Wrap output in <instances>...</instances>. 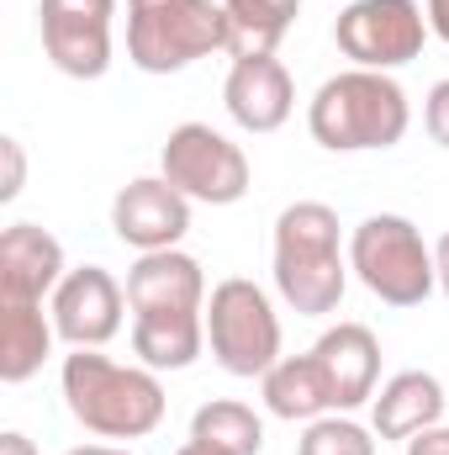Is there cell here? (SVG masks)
<instances>
[{
    "label": "cell",
    "mask_w": 449,
    "mask_h": 455,
    "mask_svg": "<svg viewBox=\"0 0 449 455\" xmlns=\"http://www.w3.org/2000/svg\"><path fill=\"white\" fill-rule=\"evenodd\" d=\"M53 313H43V302H5L0 297V381L21 387L43 371V360L53 355Z\"/></svg>",
    "instance_id": "ac0fdd59"
},
{
    "label": "cell",
    "mask_w": 449,
    "mask_h": 455,
    "mask_svg": "<svg viewBox=\"0 0 449 455\" xmlns=\"http://www.w3.org/2000/svg\"><path fill=\"white\" fill-rule=\"evenodd\" d=\"M0 154H5V180H0V202H16V196H21V175H27L21 143H16V138H0Z\"/></svg>",
    "instance_id": "cb8c5ba5"
},
{
    "label": "cell",
    "mask_w": 449,
    "mask_h": 455,
    "mask_svg": "<svg viewBox=\"0 0 449 455\" xmlns=\"http://www.w3.org/2000/svg\"><path fill=\"white\" fill-rule=\"evenodd\" d=\"M207 349L227 376H264L280 360V318L264 297V286L227 275L207 297Z\"/></svg>",
    "instance_id": "8992f818"
},
{
    "label": "cell",
    "mask_w": 449,
    "mask_h": 455,
    "mask_svg": "<svg viewBox=\"0 0 449 455\" xmlns=\"http://www.w3.org/2000/svg\"><path fill=\"white\" fill-rule=\"evenodd\" d=\"M223 11H227V53L254 59V53H275L286 43V32L302 16V0H223Z\"/></svg>",
    "instance_id": "ffe728a7"
},
{
    "label": "cell",
    "mask_w": 449,
    "mask_h": 455,
    "mask_svg": "<svg viewBox=\"0 0 449 455\" xmlns=\"http://www.w3.org/2000/svg\"><path fill=\"white\" fill-rule=\"evenodd\" d=\"M259 392H264V408L286 424H312L323 413H334V397H328V381L307 355H280L264 376H259Z\"/></svg>",
    "instance_id": "d6986e66"
},
{
    "label": "cell",
    "mask_w": 449,
    "mask_h": 455,
    "mask_svg": "<svg viewBox=\"0 0 449 455\" xmlns=\"http://www.w3.org/2000/svg\"><path fill=\"white\" fill-rule=\"evenodd\" d=\"M334 43L354 69H402L429 43V11L418 0H349L334 21Z\"/></svg>",
    "instance_id": "ba28073f"
},
{
    "label": "cell",
    "mask_w": 449,
    "mask_h": 455,
    "mask_svg": "<svg viewBox=\"0 0 449 455\" xmlns=\"http://www.w3.org/2000/svg\"><path fill=\"white\" fill-rule=\"evenodd\" d=\"M175 455H217V451H207V445H196V440H185V445H180Z\"/></svg>",
    "instance_id": "f546056e"
},
{
    "label": "cell",
    "mask_w": 449,
    "mask_h": 455,
    "mask_svg": "<svg viewBox=\"0 0 449 455\" xmlns=\"http://www.w3.org/2000/svg\"><path fill=\"white\" fill-rule=\"evenodd\" d=\"M275 291L302 318L338 313L349 291V259L338 249V212L328 202H291L275 218Z\"/></svg>",
    "instance_id": "7a4b0ae2"
},
{
    "label": "cell",
    "mask_w": 449,
    "mask_h": 455,
    "mask_svg": "<svg viewBox=\"0 0 449 455\" xmlns=\"http://www.w3.org/2000/svg\"><path fill=\"white\" fill-rule=\"evenodd\" d=\"M207 349V313H132V355L148 371H185Z\"/></svg>",
    "instance_id": "e0dca14e"
},
{
    "label": "cell",
    "mask_w": 449,
    "mask_h": 455,
    "mask_svg": "<svg viewBox=\"0 0 449 455\" xmlns=\"http://www.w3.org/2000/svg\"><path fill=\"white\" fill-rule=\"evenodd\" d=\"M0 455H37V445H32L21 429H5V435H0Z\"/></svg>",
    "instance_id": "4316f807"
},
{
    "label": "cell",
    "mask_w": 449,
    "mask_h": 455,
    "mask_svg": "<svg viewBox=\"0 0 449 455\" xmlns=\"http://www.w3.org/2000/svg\"><path fill=\"white\" fill-rule=\"evenodd\" d=\"M349 270L386 307H423L439 286L434 249L423 243L413 218H397V212H375L349 233Z\"/></svg>",
    "instance_id": "5b68a950"
},
{
    "label": "cell",
    "mask_w": 449,
    "mask_h": 455,
    "mask_svg": "<svg viewBox=\"0 0 449 455\" xmlns=\"http://www.w3.org/2000/svg\"><path fill=\"white\" fill-rule=\"evenodd\" d=\"M227 53L223 0H127V59L143 75H180Z\"/></svg>",
    "instance_id": "277c9868"
},
{
    "label": "cell",
    "mask_w": 449,
    "mask_h": 455,
    "mask_svg": "<svg viewBox=\"0 0 449 455\" xmlns=\"http://www.w3.org/2000/svg\"><path fill=\"white\" fill-rule=\"evenodd\" d=\"M445 424V387L429 371H397L391 381L375 387L370 397V429L375 440H413L423 429Z\"/></svg>",
    "instance_id": "2e32d148"
},
{
    "label": "cell",
    "mask_w": 449,
    "mask_h": 455,
    "mask_svg": "<svg viewBox=\"0 0 449 455\" xmlns=\"http://www.w3.org/2000/svg\"><path fill=\"white\" fill-rule=\"evenodd\" d=\"M296 455H375V429L354 424L349 413H323L302 429Z\"/></svg>",
    "instance_id": "7402d4cb"
},
{
    "label": "cell",
    "mask_w": 449,
    "mask_h": 455,
    "mask_svg": "<svg viewBox=\"0 0 449 455\" xmlns=\"http://www.w3.org/2000/svg\"><path fill=\"white\" fill-rule=\"evenodd\" d=\"M434 270H439V286H445V297H449V233L434 243Z\"/></svg>",
    "instance_id": "83f0119b"
},
{
    "label": "cell",
    "mask_w": 449,
    "mask_h": 455,
    "mask_svg": "<svg viewBox=\"0 0 449 455\" xmlns=\"http://www.w3.org/2000/svg\"><path fill=\"white\" fill-rule=\"evenodd\" d=\"M127 307L132 313H207V275L185 249L138 254L127 270Z\"/></svg>",
    "instance_id": "5bb4252c"
},
{
    "label": "cell",
    "mask_w": 449,
    "mask_h": 455,
    "mask_svg": "<svg viewBox=\"0 0 449 455\" xmlns=\"http://www.w3.org/2000/svg\"><path fill=\"white\" fill-rule=\"evenodd\" d=\"M64 403L101 440H143L164 424V387L148 365H122L101 349L64 355Z\"/></svg>",
    "instance_id": "6da1fadb"
},
{
    "label": "cell",
    "mask_w": 449,
    "mask_h": 455,
    "mask_svg": "<svg viewBox=\"0 0 449 455\" xmlns=\"http://www.w3.org/2000/svg\"><path fill=\"white\" fill-rule=\"evenodd\" d=\"M116 0H37V27L53 69L69 80H101L112 69Z\"/></svg>",
    "instance_id": "9c48e42d"
},
{
    "label": "cell",
    "mask_w": 449,
    "mask_h": 455,
    "mask_svg": "<svg viewBox=\"0 0 449 455\" xmlns=\"http://www.w3.org/2000/svg\"><path fill=\"white\" fill-rule=\"evenodd\" d=\"M112 228H116V238L132 243L138 254L180 249V238L191 233V196L175 191L164 175H138V180H127L116 191Z\"/></svg>",
    "instance_id": "8fae6325"
},
{
    "label": "cell",
    "mask_w": 449,
    "mask_h": 455,
    "mask_svg": "<svg viewBox=\"0 0 449 455\" xmlns=\"http://www.w3.org/2000/svg\"><path fill=\"white\" fill-rule=\"evenodd\" d=\"M312 360L328 381L334 413H354L375 397L381 387V339L365 323H334L323 339L312 344Z\"/></svg>",
    "instance_id": "4fadbf2b"
},
{
    "label": "cell",
    "mask_w": 449,
    "mask_h": 455,
    "mask_svg": "<svg viewBox=\"0 0 449 455\" xmlns=\"http://www.w3.org/2000/svg\"><path fill=\"white\" fill-rule=\"evenodd\" d=\"M429 32L449 43V0H429Z\"/></svg>",
    "instance_id": "484cf974"
},
{
    "label": "cell",
    "mask_w": 449,
    "mask_h": 455,
    "mask_svg": "<svg viewBox=\"0 0 449 455\" xmlns=\"http://www.w3.org/2000/svg\"><path fill=\"white\" fill-rule=\"evenodd\" d=\"M64 275H69L64 243L48 228L11 223L0 233V297L5 302H43L48 291H59Z\"/></svg>",
    "instance_id": "9a60e30c"
},
{
    "label": "cell",
    "mask_w": 449,
    "mask_h": 455,
    "mask_svg": "<svg viewBox=\"0 0 449 455\" xmlns=\"http://www.w3.org/2000/svg\"><path fill=\"white\" fill-rule=\"evenodd\" d=\"M159 175L185 191L191 202H207V207H232L248 196V154L223 138L217 127L207 122H180L169 127L164 138V154H159Z\"/></svg>",
    "instance_id": "52a82bcc"
},
{
    "label": "cell",
    "mask_w": 449,
    "mask_h": 455,
    "mask_svg": "<svg viewBox=\"0 0 449 455\" xmlns=\"http://www.w3.org/2000/svg\"><path fill=\"white\" fill-rule=\"evenodd\" d=\"M307 127L328 154H370V148H391L407 138L413 107L391 75L343 69L318 85V96L307 107Z\"/></svg>",
    "instance_id": "3957f363"
},
{
    "label": "cell",
    "mask_w": 449,
    "mask_h": 455,
    "mask_svg": "<svg viewBox=\"0 0 449 455\" xmlns=\"http://www.w3.org/2000/svg\"><path fill=\"white\" fill-rule=\"evenodd\" d=\"M227 116L243 127V132H275L286 127L296 112V85H291V69L275 59V53H254V59H232L223 85Z\"/></svg>",
    "instance_id": "7c38bea8"
},
{
    "label": "cell",
    "mask_w": 449,
    "mask_h": 455,
    "mask_svg": "<svg viewBox=\"0 0 449 455\" xmlns=\"http://www.w3.org/2000/svg\"><path fill=\"white\" fill-rule=\"evenodd\" d=\"M122 313L127 307V286H116L112 270L101 265H80L59 281L53 291V329L59 339L75 344V349H101L122 334Z\"/></svg>",
    "instance_id": "30bf717a"
},
{
    "label": "cell",
    "mask_w": 449,
    "mask_h": 455,
    "mask_svg": "<svg viewBox=\"0 0 449 455\" xmlns=\"http://www.w3.org/2000/svg\"><path fill=\"white\" fill-rule=\"evenodd\" d=\"M69 455H127V451H116V445H80V451H69Z\"/></svg>",
    "instance_id": "f1b7e54d"
},
{
    "label": "cell",
    "mask_w": 449,
    "mask_h": 455,
    "mask_svg": "<svg viewBox=\"0 0 449 455\" xmlns=\"http://www.w3.org/2000/svg\"><path fill=\"white\" fill-rule=\"evenodd\" d=\"M407 455H449V424H434L407 440Z\"/></svg>",
    "instance_id": "d4e9b609"
},
{
    "label": "cell",
    "mask_w": 449,
    "mask_h": 455,
    "mask_svg": "<svg viewBox=\"0 0 449 455\" xmlns=\"http://www.w3.org/2000/svg\"><path fill=\"white\" fill-rule=\"evenodd\" d=\"M423 122H429V138L449 148V80H439L434 91H429V101H423Z\"/></svg>",
    "instance_id": "603a6c76"
},
{
    "label": "cell",
    "mask_w": 449,
    "mask_h": 455,
    "mask_svg": "<svg viewBox=\"0 0 449 455\" xmlns=\"http://www.w3.org/2000/svg\"><path fill=\"white\" fill-rule=\"evenodd\" d=\"M191 440L207 445L217 455H259L264 451V424L248 403L238 397H217V403H201L196 419H191Z\"/></svg>",
    "instance_id": "44dd1931"
}]
</instances>
